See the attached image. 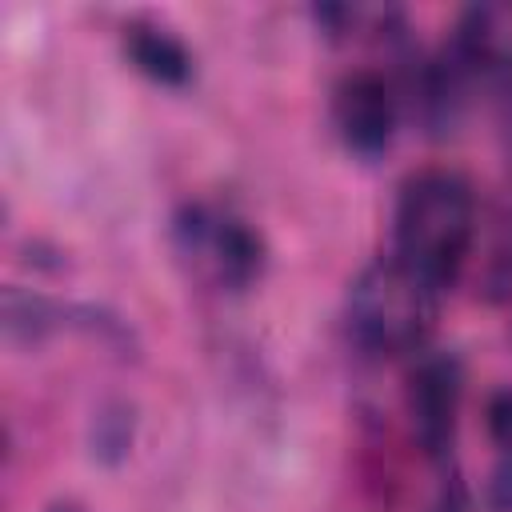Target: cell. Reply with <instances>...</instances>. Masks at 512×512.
Returning a JSON list of instances; mask_svg holds the SVG:
<instances>
[{
	"mask_svg": "<svg viewBox=\"0 0 512 512\" xmlns=\"http://www.w3.org/2000/svg\"><path fill=\"white\" fill-rule=\"evenodd\" d=\"M472 240L476 192L460 172L420 168L400 184L392 216V260L444 292L460 280Z\"/></svg>",
	"mask_w": 512,
	"mask_h": 512,
	"instance_id": "cell-1",
	"label": "cell"
},
{
	"mask_svg": "<svg viewBox=\"0 0 512 512\" xmlns=\"http://www.w3.org/2000/svg\"><path fill=\"white\" fill-rule=\"evenodd\" d=\"M436 316L440 288H432L392 256L368 264L348 288V332L368 356L424 352Z\"/></svg>",
	"mask_w": 512,
	"mask_h": 512,
	"instance_id": "cell-2",
	"label": "cell"
},
{
	"mask_svg": "<svg viewBox=\"0 0 512 512\" xmlns=\"http://www.w3.org/2000/svg\"><path fill=\"white\" fill-rule=\"evenodd\" d=\"M172 236H176V248L184 256L200 260L216 276V284L228 292H244L264 276L268 244L248 220H240L232 212L188 204L176 212Z\"/></svg>",
	"mask_w": 512,
	"mask_h": 512,
	"instance_id": "cell-3",
	"label": "cell"
},
{
	"mask_svg": "<svg viewBox=\"0 0 512 512\" xmlns=\"http://www.w3.org/2000/svg\"><path fill=\"white\" fill-rule=\"evenodd\" d=\"M464 400V368L452 352H416L404 380V412L416 448L428 460H444L456 444Z\"/></svg>",
	"mask_w": 512,
	"mask_h": 512,
	"instance_id": "cell-4",
	"label": "cell"
},
{
	"mask_svg": "<svg viewBox=\"0 0 512 512\" xmlns=\"http://www.w3.org/2000/svg\"><path fill=\"white\" fill-rule=\"evenodd\" d=\"M396 120H400V96L384 72L356 68L340 76L332 92V124H336L340 144L352 156L360 160L384 156L396 136Z\"/></svg>",
	"mask_w": 512,
	"mask_h": 512,
	"instance_id": "cell-5",
	"label": "cell"
},
{
	"mask_svg": "<svg viewBox=\"0 0 512 512\" xmlns=\"http://www.w3.org/2000/svg\"><path fill=\"white\" fill-rule=\"evenodd\" d=\"M88 316H92V304H60L20 284H8L0 292V332L8 348H40L56 332L88 336Z\"/></svg>",
	"mask_w": 512,
	"mask_h": 512,
	"instance_id": "cell-6",
	"label": "cell"
},
{
	"mask_svg": "<svg viewBox=\"0 0 512 512\" xmlns=\"http://www.w3.org/2000/svg\"><path fill=\"white\" fill-rule=\"evenodd\" d=\"M124 56L152 84L184 88L192 80V52H188V44L172 28H164L156 20H128L124 24Z\"/></svg>",
	"mask_w": 512,
	"mask_h": 512,
	"instance_id": "cell-7",
	"label": "cell"
},
{
	"mask_svg": "<svg viewBox=\"0 0 512 512\" xmlns=\"http://www.w3.org/2000/svg\"><path fill=\"white\" fill-rule=\"evenodd\" d=\"M136 440V408L128 400H104L88 424V452L96 464L116 468L128 460Z\"/></svg>",
	"mask_w": 512,
	"mask_h": 512,
	"instance_id": "cell-8",
	"label": "cell"
},
{
	"mask_svg": "<svg viewBox=\"0 0 512 512\" xmlns=\"http://www.w3.org/2000/svg\"><path fill=\"white\" fill-rule=\"evenodd\" d=\"M484 424H488V436L500 444V448H512V388H496L484 404Z\"/></svg>",
	"mask_w": 512,
	"mask_h": 512,
	"instance_id": "cell-9",
	"label": "cell"
},
{
	"mask_svg": "<svg viewBox=\"0 0 512 512\" xmlns=\"http://www.w3.org/2000/svg\"><path fill=\"white\" fill-rule=\"evenodd\" d=\"M484 504L492 512H512V448H504L500 464L492 468L488 488H484Z\"/></svg>",
	"mask_w": 512,
	"mask_h": 512,
	"instance_id": "cell-10",
	"label": "cell"
},
{
	"mask_svg": "<svg viewBox=\"0 0 512 512\" xmlns=\"http://www.w3.org/2000/svg\"><path fill=\"white\" fill-rule=\"evenodd\" d=\"M428 512H472V496H468V484H464L460 472L444 476V484H440V492H436Z\"/></svg>",
	"mask_w": 512,
	"mask_h": 512,
	"instance_id": "cell-11",
	"label": "cell"
},
{
	"mask_svg": "<svg viewBox=\"0 0 512 512\" xmlns=\"http://www.w3.org/2000/svg\"><path fill=\"white\" fill-rule=\"evenodd\" d=\"M44 512H84V504H76V500H52Z\"/></svg>",
	"mask_w": 512,
	"mask_h": 512,
	"instance_id": "cell-12",
	"label": "cell"
}]
</instances>
